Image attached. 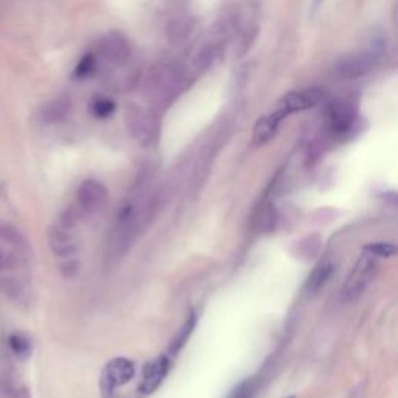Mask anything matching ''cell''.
Listing matches in <instances>:
<instances>
[{
    "label": "cell",
    "instance_id": "obj_1",
    "mask_svg": "<svg viewBox=\"0 0 398 398\" xmlns=\"http://www.w3.org/2000/svg\"><path fill=\"white\" fill-rule=\"evenodd\" d=\"M384 39L383 36L372 35L367 41L364 48L345 55L338 61L334 72L341 78H359L370 73L375 68L384 53Z\"/></svg>",
    "mask_w": 398,
    "mask_h": 398
},
{
    "label": "cell",
    "instance_id": "obj_2",
    "mask_svg": "<svg viewBox=\"0 0 398 398\" xmlns=\"http://www.w3.org/2000/svg\"><path fill=\"white\" fill-rule=\"evenodd\" d=\"M184 75L176 66L162 64L149 75L146 92L155 106H167L171 103L182 89Z\"/></svg>",
    "mask_w": 398,
    "mask_h": 398
},
{
    "label": "cell",
    "instance_id": "obj_3",
    "mask_svg": "<svg viewBox=\"0 0 398 398\" xmlns=\"http://www.w3.org/2000/svg\"><path fill=\"white\" fill-rule=\"evenodd\" d=\"M377 269V257H373L372 254L364 251V254L357 260L353 269L345 278L344 288H342V296H344L347 301H353V298L363 294L367 286L372 283V280L375 278Z\"/></svg>",
    "mask_w": 398,
    "mask_h": 398
},
{
    "label": "cell",
    "instance_id": "obj_4",
    "mask_svg": "<svg viewBox=\"0 0 398 398\" xmlns=\"http://www.w3.org/2000/svg\"><path fill=\"white\" fill-rule=\"evenodd\" d=\"M323 98H325V92L319 89V87H308V89L290 92L280 100L276 109H274L271 114L282 123L285 118L291 114L314 108Z\"/></svg>",
    "mask_w": 398,
    "mask_h": 398
},
{
    "label": "cell",
    "instance_id": "obj_5",
    "mask_svg": "<svg viewBox=\"0 0 398 398\" xmlns=\"http://www.w3.org/2000/svg\"><path fill=\"white\" fill-rule=\"evenodd\" d=\"M135 367L134 363L128 358H114L111 359L100 375V389L104 397L114 394L117 388L128 384L134 378Z\"/></svg>",
    "mask_w": 398,
    "mask_h": 398
},
{
    "label": "cell",
    "instance_id": "obj_6",
    "mask_svg": "<svg viewBox=\"0 0 398 398\" xmlns=\"http://www.w3.org/2000/svg\"><path fill=\"white\" fill-rule=\"evenodd\" d=\"M108 189L95 179H87L78 187L77 204L86 215H97L108 205Z\"/></svg>",
    "mask_w": 398,
    "mask_h": 398
},
{
    "label": "cell",
    "instance_id": "obj_7",
    "mask_svg": "<svg viewBox=\"0 0 398 398\" xmlns=\"http://www.w3.org/2000/svg\"><path fill=\"white\" fill-rule=\"evenodd\" d=\"M48 246L52 249V252L59 258H72L73 255L78 252V240L73 234V229H66L55 224L48 229L47 234Z\"/></svg>",
    "mask_w": 398,
    "mask_h": 398
},
{
    "label": "cell",
    "instance_id": "obj_8",
    "mask_svg": "<svg viewBox=\"0 0 398 398\" xmlns=\"http://www.w3.org/2000/svg\"><path fill=\"white\" fill-rule=\"evenodd\" d=\"M358 109L350 102H338L328 109V126L333 134L342 135L350 131L357 122Z\"/></svg>",
    "mask_w": 398,
    "mask_h": 398
},
{
    "label": "cell",
    "instance_id": "obj_9",
    "mask_svg": "<svg viewBox=\"0 0 398 398\" xmlns=\"http://www.w3.org/2000/svg\"><path fill=\"white\" fill-rule=\"evenodd\" d=\"M170 370V359L167 357H159L153 359L143 367L142 381H140V392L145 395L153 394L154 390L159 389V386L164 383V379Z\"/></svg>",
    "mask_w": 398,
    "mask_h": 398
},
{
    "label": "cell",
    "instance_id": "obj_10",
    "mask_svg": "<svg viewBox=\"0 0 398 398\" xmlns=\"http://www.w3.org/2000/svg\"><path fill=\"white\" fill-rule=\"evenodd\" d=\"M129 126L133 129L134 135L142 142H151V139L158 129V123H155L154 117L148 114L146 111L134 109L129 114Z\"/></svg>",
    "mask_w": 398,
    "mask_h": 398
},
{
    "label": "cell",
    "instance_id": "obj_11",
    "mask_svg": "<svg viewBox=\"0 0 398 398\" xmlns=\"http://www.w3.org/2000/svg\"><path fill=\"white\" fill-rule=\"evenodd\" d=\"M129 44L124 39V36L112 33L102 42V55L109 62H123L129 56Z\"/></svg>",
    "mask_w": 398,
    "mask_h": 398
},
{
    "label": "cell",
    "instance_id": "obj_12",
    "mask_svg": "<svg viewBox=\"0 0 398 398\" xmlns=\"http://www.w3.org/2000/svg\"><path fill=\"white\" fill-rule=\"evenodd\" d=\"M68 114H70V102L67 98H56L39 111V120L44 124H55L64 122Z\"/></svg>",
    "mask_w": 398,
    "mask_h": 398
},
{
    "label": "cell",
    "instance_id": "obj_13",
    "mask_svg": "<svg viewBox=\"0 0 398 398\" xmlns=\"http://www.w3.org/2000/svg\"><path fill=\"white\" fill-rule=\"evenodd\" d=\"M333 271H334L333 261L322 260L321 263L316 265L314 269L310 272L307 283H305V291H307L308 294H316L317 291H321L323 286L327 285L330 277L333 276Z\"/></svg>",
    "mask_w": 398,
    "mask_h": 398
},
{
    "label": "cell",
    "instance_id": "obj_14",
    "mask_svg": "<svg viewBox=\"0 0 398 398\" xmlns=\"http://www.w3.org/2000/svg\"><path fill=\"white\" fill-rule=\"evenodd\" d=\"M280 126V122L272 114H267L261 117L260 120L255 123L252 140L255 145H265L269 142L274 135L277 134V129Z\"/></svg>",
    "mask_w": 398,
    "mask_h": 398
},
{
    "label": "cell",
    "instance_id": "obj_15",
    "mask_svg": "<svg viewBox=\"0 0 398 398\" xmlns=\"http://www.w3.org/2000/svg\"><path fill=\"white\" fill-rule=\"evenodd\" d=\"M0 241L8 243L10 246L16 247L19 252L25 251V249L28 247L25 235L10 221L0 220Z\"/></svg>",
    "mask_w": 398,
    "mask_h": 398
},
{
    "label": "cell",
    "instance_id": "obj_16",
    "mask_svg": "<svg viewBox=\"0 0 398 398\" xmlns=\"http://www.w3.org/2000/svg\"><path fill=\"white\" fill-rule=\"evenodd\" d=\"M8 347L16 358L28 359L33 353V342L22 333H11L8 336Z\"/></svg>",
    "mask_w": 398,
    "mask_h": 398
},
{
    "label": "cell",
    "instance_id": "obj_17",
    "mask_svg": "<svg viewBox=\"0 0 398 398\" xmlns=\"http://www.w3.org/2000/svg\"><path fill=\"white\" fill-rule=\"evenodd\" d=\"M0 397L2 398H31V392L23 384H16L6 375L0 379Z\"/></svg>",
    "mask_w": 398,
    "mask_h": 398
},
{
    "label": "cell",
    "instance_id": "obj_18",
    "mask_svg": "<svg viewBox=\"0 0 398 398\" xmlns=\"http://www.w3.org/2000/svg\"><path fill=\"white\" fill-rule=\"evenodd\" d=\"M0 290H2L6 296L16 302H22L27 291H25V286L19 278H11L6 277L0 280Z\"/></svg>",
    "mask_w": 398,
    "mask_h": 398
},
{
    "label": "cell",
    "instance_id": "obj_19",
    "mask_svg": "<svg viewBox=\"0 0 398 398\" xmlns=\"http://www.w3.org/2000/svg\"><path fill=\"white\" fill-rule=\"evenodd\" d=\"M366 252L372 254L373 257H392L395 255L397 247L392 243H384V241H378V243H370L364 247Z\"/></svg>",
    "mask_w": 398,
    "mask_h": 398
},
{
    "label": "cell",
    "instance_id": "obj_20",
    "mask_svg": "<svg viewBox=\"0 0 398 398\" xmlns=\"http://www.w3.org/2000/svg\"><path fill=\"white\" fill-rule=\"evenodd\" d=\"M97 68V58L93 53H87L83 59L78 62L77 68H75V77L77 78H86L95 72Z\"/></svg>",
    "mask_w": 398,
    "mask_h": 398
},
{
    "label": "cell",
    "instance_id": "obj_21",
    "mask_svg": "<svg viewBox=\"0 0 398 398\" xmlns=\"http://www.w3.org/2000/svg\"><path fill=\"white\" fill-rule=\"evenodd\" d=\"M195 323H196V316H195V313H191V314L189 316V319H187L185 325L182 327V330H180V333L178 334V338L173 341L171 352L176 353V352L180 350V347H182V345L185 344V342H187V339H189L191 330L195 328Z\"/></svg>",
    "mask_w": 398,
    "mask_h": 398
},
{
    "label": "cell",
    "instance_id": "obj_22",
    "mask_svg": "<svg viewBox=\"0 0 398 398\" xmlns=\"http://www.w3.org/2000/svg\"><path fill=\"white\" fill-rule=\"evenodd\" d=\"M92 111L93 114L100 118H106L114 114L115 111V103L112 102L109 98H97L95 102L92 104Z\"/></svg>",
    "mask_w": 398,
    "mask_h": 398
},
{
    "label": "cell",
    "instance_id": "obj_23",
    "mask_svg": "<svg viewBox=\"0 0 398 398\" xmlns=\"http://www.w3.org/2000/svg\"><path fill=\"white\" fill-rule=\"evenodd\" d=\"M251 394H252V386L249 381H245L234 390V394L230 395V398H251Z\"/></svg>",
    "mask_w": 398,
    "mask_h": 398
},
{
    "label": "cell",
    "instance_id": "obj_24",
    "mask_svg": "<svg viewBox=\"0 0 398 398\" xmlns=\"http://www.w3.org/2000/svg\"><path fill=\"white\" fill-rule=\"evenodd\" d=\"M5 267V255L0 252V269H3Z\"/></svg>",
    "mask_w": 398,
    "mask_h": 398
}]
</instances>
